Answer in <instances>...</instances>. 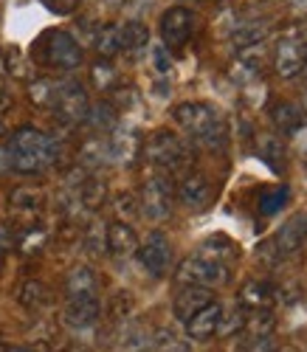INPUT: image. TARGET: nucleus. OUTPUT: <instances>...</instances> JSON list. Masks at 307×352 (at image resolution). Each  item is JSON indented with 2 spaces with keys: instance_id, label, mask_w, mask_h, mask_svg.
<instances>
[{
  "instance_id": "27",
  "label": "nucleus",
  "mask_w": 307,
  "mask_h": 352,
  "mask_svg": "<svg viewBox=\"0 0 307 352\" xmlns=\"http://www.w3.org/2000/svg\"><path fill=\"white\" fill-rule=\"evenodd\" d=\"M257 155L273 169V172H282L285 169V144L276 138V135H262L257 141Z\"/></svg>"
},
{
  "instance_id": "46",
  "label": "nucleus",
  "mask_w": 307,
  "mask_h": 352,
  "mask_svg": "<svg viewBox=\"0 0 307 352\" xmlns=\"http://www.w3.org/2000/svg\"><path fill=\"white\" fill-rule=\"evenodd\" d=\"M6 248H9V243L0 240V271H3V262H6Z\"/></svg>"
},
{
  "instance_id": "25",
  "label": "nucleus",
  "mask_w": 307,
  "mask_h": 352,
  "mask_svg": "<svg viewBox=\"0 0 307 352\" xmlns=\"http://www.w3.org/2000/svg\"><path fill=\"white\" fill-rule=\"evenodd\" d=\"M94 43H96V51H99L102 60H113L116 54H121V25L105 23L94 34Z\"/></svg>"
},
{
  "instance_id": "18",
  "label": "nucleus",
  "mask_w": 307,
  "mask_h": 352,
  "mask_svg": "<svg viewBox=\"0 0 307 352\" xmlns=\"http://www.w3.org/2000/svg\"><path fill=\"white\" fill-rule=\"evenodd\" d=\"M273 299H276V290L265 279H251L240 290V307L242 310H271Z\"/></svg>"
},
{
  "instance_id": "30",
  "label": "nucleus",
  "mask_w": 307,
  "mask_h": 352,
  "mask_svg": "<svg viewBox=\"0 0 307 352\" xmlns=\"http://www.w3.org/2000/svg\"><path fill=\"white\" fill-rule=\"evenodd\" d=\"M273 327H276V318L271 310H254L251 316H245V327L248 336H273Z\"/></svg>"
},
{
  "instance_id": "32",
  "label": "nucleus",
  "mask_w": 307,
  "mask_h": 352,
  "mask_svg": "<svg viewBox=\"0 0 307 352\" xmlns=\"http://www.w3.org/2000/svg\"><path fill=\"white\" fill-rule=\"evenodd\" d=\"M245 327V310L242 307H223V316H220V324H218V336L220 338H229L234 333H240Z\"/></svg>"
},
{
  "instance_id": "24",
  "label": "nucleus",
  "mask_w": 307,
  "mask_h": 352,
  "mask_svg": "<svg viewBox=\"0 0 307 352\" xmlns=\"http://www.w3.org/2000/svg\"><path fill=\"white\" fill-rule=\"evenodd\" d=\"M48 299H51V293L40 279H25L17 290V302L25 310H40V307L48 305Z\"/></svg>"
},
{
  "instance_id": "1",
  "label": "nucleus",
  "mask_w": 307,
  "mask_h": 352,
  "mask_svg": "<svg viewBox=\"0 0 307 352\" xmlns=\"http://www.w3.org/2000/svg\"><path fill=\"white\" fill-rule=\"evenodd\" d=\"M172 119L200 146L220 150V146L226 144V135H229L226 122H223L220 110L214 104H209V102H180L172 110Z\"/></svg>"
},
{
  "instance_id": "4",
  "label": "nucleus",
  "mask_w": 307,
  "mask_h": 352,
  "mask_svg": "<svg viewBox=\"0 0 307 352\" xmlns=\"http://www.w3.org/2000/svg\"><path fill=\"white\" fill-rule=\"evenodd\" d=\"M141 155L158 169L167 172H178L187 169L192 164V150L187 146L180 135L169 133V130H156L144 144H141Z\"/></svg>"
},
{
  "instance_id": "29",
  "label": "nucleus",
  "mask_w": 307,
  "mask_h": 352,
  "mask_svg": "<svg viewBox=\"0 0 307 352\" xmlns=\"http://www.w3.org/2000/svg\"><path fill=\"white\" fill-rule=\"evenodd\" d=\"M152 352H192L189 341L175 336L172 330H158L152 336Z\"/></svg>"
},
{
  "instance_id": "12",
  "label": "nucleus",
  "mask_w": 307,
  "mask_h": 352,
  "mask_svg": "<svg viewBox=\"0 0 307 352\" xmlns=\"http://www.w3.org/2000/svg\"><path fill=\"white\" fill-rule=\"evenodd\" d=\"M102 316L99 296L96 299H68L63 307V321L68 330H90Z\"/></svg>"
},
{
  "instance_id": "3",
  "label": "nucleus",
  "mask_w": 307,
  "mask_h": 352,
  "mask_svg": "<svg viewBox=\"0 0 307 352\" xmlns=\"http://www.w3.org/2000/svg\"><path fill=\"white\" fill-rule=\"evenodd\" d=\"M34 60L48 65V68H56V71H74L85 63V54H82V45L76 43V37L71 32L51 28V32H45L37 40Z\"/></svg>"
},
{
  "instance_id": "36",
  "label": "nucleus",
  "mask_w": 307,
  "mask_h": 352,
  "mask_svg": "<svg viewBox=\"0 0 307 352\" xmlns=\"http://www.w3.org/2000/svg\"><path fill=\"white\" fill-rule=\"evenodd\" d=\"M116 212H118V217H127V220L138 217V214H141V209H138V197L130 195V192L116 195Z\"/></svg>"
},
{
  "instance_id": "48",
  "label": "nucleus",
  "mask_w": 307,
  "mask_h": 352,
  "mask_svg": "<svg viewBox=\"0 0 307 352\" xmlns=\"http://www.w3.org/2000/svg\"><path fill=\"white\" fill-rule=\"evenodd\" d=\"M301 107H304V113H307V85H304V94H301Z\"/></svg>"
},
{
  "instance_id": "15",
  "label": "nucleus",
  "mask_w": 307,
  "mask_h": 352,
  "mask_svg": "<svg viewBox=\"0 0 307 352\" xmlns=\"http://www.w3.org/2000/svg\"><path fill=\"white\" fill-rule=\"evenodd\" d=\"M105 248L113 256H130V254H136V248H138L136 228L130 223H125V220H113L105 228Z\"/></svg>"
},
{
  "instance_id": "44",
  "label": "nucleus",
  "mask_w": 307,
  "mask_h": 352,
  "mask_svg": "<svg viewBox=\"0 0 307 352\" xmlns=\"http://www.w3.org/2000/svg\"><path fill=\"white\" fill-rule=\"evenodd\" d=\"M12 172V158H9V146H0V175Z\"/></svg>"
},
{
  "instance_id": "9",
  "label": "nucleus",
  "mask_w": 307,
  "mask_h": 352,
  "mask_svg": "<svg viewBox=\"0 0 307 352\" xmlns=\"http://www.w3.org/2000/svg\"><path fill=\"white\" fill-rule=\"evenodd\" d=\"M195 34V14L187 6H169L161 14V45L167 51H180Z\"/></svg>"
},
{
  "instance_id": "7",
  "label": "nucleus",
  "mask_w": 307,
  "mask_h": 352,
  "mask_svg": "<svg viewBox=\"0 0 307 352\" xmlns=\"http://www.w3.org/2000/svg\"><path fill=\"white\" fill-rule=\"evenodd\" d=\"M138 197V209L149 220H167L172 214V203H175V186L167 175H149L141 184Z\"/></svg>"
},
{
  "instance_id": "52",
  "label": "nucleus",
  "mask_w": 307,
  "mask_h": 352,
  "mask_svg": "<svg viewBox=\"0 0 307 352\" xmlns=\"http://www.w3.org/2000/svg\"><path fill=\"white\" fill-rule=\"evenodd\" d=\"M183 3H200V0H183Z\"/></svg>"
},
{
  "instance_id": "49",
  "label": "nucleus",
  "mask_w": 307,
  "mask_h": 352,
  "mask_svg": "<svg viewBox=\"0 0 307 352\" xmlns=\"http://www.w3.org/2000/svg\"><path fill=\"white\" fill-rule=\"evenodd\" d=\"M3 94H6V82H3V76H0V99H3Z\"/></svg>"
},
{
  "instance_id": "14",
  "label": "nucleus",
  "mask_w": 307,
  "mask_h": 352,
  "mask_svg": "<svg viewBox=\"0 0 307 352\" xmlns=\"http://www.w3.org/2000/svg\"><path fill=\"white\" fill-rule=\"evenodd\" d=\"M209 302H214V293H211V290L195 287V285H183V287L178 290L175 302H172V313H175L178 321H183V324H187V321H189L198 310H203Z\"/></svg>"
},
{
  "instance_id": "42",
  "label": "nucleus",
  "mask_w": 307,
  "mask_h": 352,
  "mask_svg": "<svg viewBox=\"0 0 307 352\" xmlns=\"http://www.w3.org/2000/svg\"><path fill=\"white\" fill-rule=\"evenodd\" d=\"M43 3L56 14H71L79 6V0H43Z\"/></svg>"
},
{
  "instance_id": "6",
  "label": "nucleus",
  "mask_w": 307,
  "mask_h": 352,
  "mask_svg": "<svg viewBox=\"0 0 307 352\" xmlns=\"http://www.w3.org/2000/svg\"><path fill=\"white\" fill-rule=\"evenodd\" d=\"M175 276L180 285H195V287L214 290V287H226L231 282V265L211 259V256H203V254H192L180 262Z\"/></svg>"
},
{
  "instance_id": "2",
  "label": "nucleus",
  "mask_w": 307,
  "mask_h": 352,
  "mask_svg": "<svg viewBox=\"0 0 307 352\" xmlns=\"http://www.w3.org/2000/svg\"><path fill=\"white\" fill-rule=\"evenodd\" d=\"M56 155H59L56 141L37 127H20L9 141L12 172L17 175H40L48 166H54Z\"/></svg>"
},
{
  "instance_id": "17",
  "label": "nucleus",
  "mask_w": 307,
  "mask_h": 352,
  "mask_svg": "<svg viewBox=\"0 0 307 352\" xmlns=\"http://www.w3.org/2000/svg\"><path fill=\"white\" fill-rule=\"evenodd\" d=\"M96 293H99V276L94 268L76 265L65 276V296L68 299H96Z\"/></svg>"
},
{
  "instance_id": "34",
  "label": "nucleus",
  "mask_w": 307,
  "mask_h": 352,
  "mask_svg": "<svg viewBox=\"0 0 307 352\" xmlns=\"http://www.w3.org/2000/svg\"><path fill=\"white\" fill-rule=\"evenodd\" d=\"M121 346H125L127 352H147V349L152 346V338H149V333H144V330H125Z\"/></svg>"
},
{
  "instance_id": "23",
  "label": "nucleus",
  "mask_w": 307,
  "mask_h": 352,
  "mask_svg": "<svg viewBox=\"0 0 307 352\" xmlns=\"http://www.w3.org/2000/svg\"><path fill=\"white\" fill-rule=\"evenodd\" d=\"M198 254L211 256V259H218V262H226V265H231V259H237L240 248L231 243V237H226V234H211L209 240H203V245L198 248Z\"/></svg>"
},
{
  "instance_id": "45",
  "label": "nucleus",
  "mask_w": 307,
  "mask_h": 352,
  "mask_svg": "<svg viewBox=\"0 0 307 352\" xmlns=\"http://www.w3.org/2000/svg\"><path fill=\"white\" fill-rule=\"evenodd\" d=\"M296 141H299V153H301V158H307V127H301V130L296 133Z\"/></svg>"
},
{
  "instance_id": "33",
  "label": "nucleus",
  "mask_w": 307,
  "mask_h": 352,
  "mask_svg": "<svg viewBox=\"0 0 307 352\" xmlns=\"http://www.w3.org/2000/svg\"><path fill=\"white\" fill-rule=\"evenodd\" d=\"M9 203H12V209H17V212L34 214V212H40V206H43V197H40V192H34V189H14L12 197H9Z\"/></svg>"
},
{
  "instance_id": "11",
  "label": "nucleus",
  "mask_w": 307,
  "mask_h": 352,
  "mask_svg": "<svg viewBox=\"0 0 307 352\" xmlns=\"http://www.w3.org/2000/svg\"><path fill=\"white\" fill-rule=\"evenodd\" d=\"M178 200L192 212H203V209L211 206V200H214V186H211V181L206 178V175L189 172L187 178L178 184Z\"/></svg>"
},
{
  "instance_id": "22",
  "label": "nucleus",
  "mask_w": 307,
  "mask_h": 352,
  "mask_svg": "<svg viewBox=\"0 0 307 352\" xmlns=\"http://www.w3.org/2000/svg\"><path fill=\"white\" fill-rule=\"evenodd\" d=\"M149 45V28L141 20H127L121 25V51L136 56Z\"/></svg>"
},
{
  "instance_id": "28",
  "label": "nucleus",
  "mask_w": 307,
  "mask_h": 352,
  "mask_svg": "<svg viewBox=\"0 0 307 352\" xmlns=\"http://www.w3.org/2000/svg\"><path fill=\"white\" fill-rule=\"evenodd\" d=\"M288 200H290V189H288V186H271V189H262V195H260V200H257L260 214H265V217L279 214V212L288 206Z\"/></svg>"
},
{
  "instance_id": "37",
  "label": "nucleus",
  "mask_w": 307,
  "mask_h": 352,
  "mask_svg": "<svg viewBox=\"0 0 307 352\" xmlns=\"http://www.w3.org/2000/svg\"><path fill=\"white\" fill-rule=\"evenodd\" d=\"M90 76H94V82L102 87V91H107V87H113V82H116V68L110 65V60H99L94 65V71H90Z\"/></svg>"
},
{
  "instance_id": "50",
  "label": "nucleus",
  "mask_w": 307,
  "mask_h": 352,
  "mask_svg": "<svg viewBox=\"0 0 307 352\" xmlns=\"http://www.w3.org/2000/svg\"><path fill=\"white\" fill-rule=\"evenodd\" d=\"M105 3H107V6H121L125 0H105Z\"/></svg>"
},
{
  "instance_id": "51",
  "label": "nucleus",
  "mask_w": 307,
  "mask_h": 352,
  "mask_svg": "<svg viewBox=\"0 0 307 352\" xmlns=\"http://www.w3.org/2000/svg\"><path fill=\"white\" fill-rule=\"evenodd\" d=\"M12 352H34V349H12Z\"/></svg>"
},
{
  "instance_id": "31",
  "label": "nucleus",
  "mask_w": 307,
  "mask_h": 352,
  "mask_svg": "<svg viewBox=\"0 0 307 352\" xmlns=\"http://www.w3.org/2000/svg\"><path fill=\"white\" fill-rule=\"evenodd\" d=\"M116 119H118V110L116 104H94L87 110V119L96 130H116Z\"/></svg>"
},
{
  "instance_id": "19",
  "label": "nucleus",
  "mask_w": 307,
  "mask_h": 352,
  "mask_svg": "<svg viewBox=\"0 0 307 352\" xmlns=\"http://www.w3.org/2000/svg\"><path fill=\"white\" fill-rule=\"evenodd\" d=\"M307 243V214H293L276 231V248L279 254H293Z\"/></svg>"
},
{
  "instance_id": "21",
  "label": "nucleus",
  "mask_w": 307,
  "mask_h": 352,
  "mask_svg": "<svg viewBox=\"0 0 307 352\" xmlns=\"http://www.w3.org/2000/svg\"><path fill=\"white\" fill-rule=\"evenodd\" d=\"M271 122H273V127L279 133L296 135L304 127V116H301V107L293 104V102H276L271 107Z\"/></svg>"
},
{
  "instance_id": "13",
  "label": "nucleus",
  "mask_w": 307,
  "mask_h": 352,
  "mask_svg": "<svg viewBox=\"0 0 307 352\" xmlns=\"http://www.w3.org/2000/svg\"><path fill=\"white\" fill-rule=\"evenodd\" d=\"M220 316H223V305L214 299V302H209L203 310H198L187 324V338L189 341H209V338H214L218 336V324H220Z\"/></svg>"
},
{
  "instance_id": "39",
  "label": "nucleus",
  "mask_w": 307,
  "mask_h": 352,
  "mask_svg": "<svg viewBox=\"0 0 307 352\" xmlns=\"http://www.w3.org/2000/svg\"><path fill=\"white\" fill-rule=\"evenodd\" d=\"M85 248L90 251V254H102L105 251V228L99 226V223H94L87 228V234H85Z\"/></svg>"
},
{
  "instance_id": "5",
  "label": "nucleus",
  "mask_w": 307,
  "mask_h": 352,
  "mask_svg": "<svg viewBox=\"0 0 307 352\" xmlns=\"http://www.w3.org/2000/svg\"><path fill=\"white\" fill-rule=\"evenodd\" d=\"M273 68L282 79H293L307 68V25L293 23L276 40Z\"/></svg>"
},
{
  "instance_id": "20",
  "label": "nucleus",
  "mask_w": 307,
  "mask_h": 352,
  "mask_svg": "<svg viewBox=\"0 0 307 352\" xmlns=\"http://www.w3.org/2000/svg\"><path fill=\"white\" fill-rule=\"evenodd\" d=\"M107 197V186L102 178H90V175H85V178H79L76 189H74V203L79 209L85 212H96L102 203Z\"/></svg>"
},
{
  "instance_id": "26",
  "label": "nucleus",
  "mask_w": 307,
  "mask_h": 352,
  "mask_svg": "<svg viewBox=\"0 0 307 352\" xmlns=\"http://www.w3.org/2000/svg\"><path fill=\"white\" fill-rule=\"evenodd\" d=\"M63 91V79H34L28 85V96L37 107H51L56 104V96Z\"/></svg>"
},
{
  "instance_id": "43",
  "label": "nucleus",
  "mask_w": 307,
  "mask_h": 352,
  "mask_svg": "<svg viewBox=\"0 0 307 352\" xmlns=\"http://www.w3.org/2000/svg\"><path fill=\"white\" fill-rule=\"evenodd\" d=\"M6 56H9V60H6L9 71H12L14 76H23L25 71H23V65H20V51H17V48H9V51H6Z\"/></svg>"
},
{
  "instance_id": "16",
  "label": "nucleus",
  "mask_w": 307,
  "mask_h": 352,
  "mask_svg": "<svg viewBox=\"0 0 307 352\" xmlns=\"http://www.w3.org/2000/svg\"><path fill=\"white\" fill-rule=\"evenodd\" d=\"M107 153H110L113 161L130 166L141 155V138L130 127H116L113 130V138L107 141Z\"/></svg>"
},
{
  "instance_id": "38",
  "label": "nucleus",
  "mask_w": 307,
  "mask_h": 352,
  "mask_svg": "<svg viewBox=\"0 0 307 352\" xmlns=\"http://www.w3.org/2000/svg\"><path fill=\"white\" fill-rule=\"evenodd\" d=\"M279 344H276L273 336H248L242 344V352H276Z\"/></svg>"
},
{
  "instance_id": "10",
  "label": "nucleus",
  "mask_w": 307,
  "mask_h": 352,
  "mask_svg": "<svg viewBox=\"0 0 307 352\" xmlns=\"http://www.w3.org/2000/svg\"><path fill=\"white\" fill-rule=\"evenodd\" d=\"M87 110H90V102H87V94L85 87L76 85V82H65L63 79V91L56 96V104H54V113L56 119L68 124V127H76L87 119Z\"/></svg>"
},
{
  "instance_id": "35",
  "label": "nucleus",
  "mask_w": 307,
  "mask_h": 352,
  "mask_svg": "<svg viewBox=\"0 0 307 352\" xmlns=\"http://www.w3.org/2000/svg\"><path fill=\"white\" fill-rule=\"evenodd\" d=\"M133 296H130V293H125V290H118L116 293V296L110 299V316L116 318V321H125L130 313H133Z\"/></svg>"
},
{
  "instance_id": "40",
  "label": "nucleus",
  "mask_w": 307,
  "mask_h": 352,
  "mask_svg": "<svg viewBox=\"0 0 307 352\" xmlns=\"http://www.w3.org/2000/svg\"><path fill=\"white\" fill-rule=\"evenodd\" d=\"M45 245V231L43 228H37V231H28V234H23V243H20V248L25 251V254H32V251H40Z\"/></svg>"
},
{
  "instance_id": "47",
  "label": "nucleus",
  "mask_w": 307,
  "mask_h": 352,
  "mask_svg": "<svg viewBox=\"0 0 307 352\" xmlns=\"http://www.w3.org/2000/svg\"><path fill=\"white\" fill-rule=\"evenodd\" d=\"M290 6H293L296 12H307V0H290Z\"/></svg>"
},
{
  "instance_id": "8",
  "label": "nucleus",
  "mask_w": 307,
  "mask_h": 352,
  "mask_svg": "<svg viewBox=\"0 0 307 352\" xmlns=\"http://www.w3.org/2000/svg\"><path fill=\"white\" fill-rule=\"evenodd\" d=\"M138 254V265L152 276V279H161L169 274L172 268V243L167 234L161 231H152L141 240V245L136 248Z\"/></svg>"
},
{
  "instance_id": "41",
  "label": "nucleus",
  "mask_w": 307,
  "mask_h": 352,
  "mask_svg": "<svg viewBox=\"0 0 307 352\" xmlns=\"http://www.w3.org/2000/svg\"><path fill=\"white\" fill-rule=\"evenodd\" d=\"M152 65H156V71H161V74H167L172 68V56L164 45H156V51H152Z\"/></svg>"
}]
</instances>
